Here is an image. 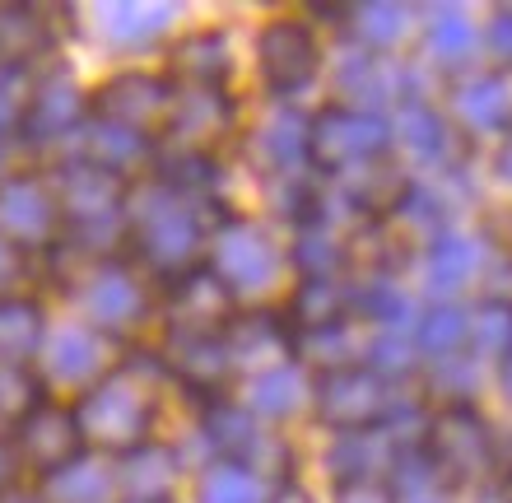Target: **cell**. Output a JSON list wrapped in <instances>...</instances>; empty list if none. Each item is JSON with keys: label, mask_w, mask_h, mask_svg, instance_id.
<instances>
[{"label": "cell", "mask_w": 512, "mask_h": 503, "mask_svg": "<svg viewBox=\"0 0 512 503\" xmlns=\"http://www.w3.org/2000/svg\"><path fill=\"white\" fill-rule=\"evenodd\" d=\"M173 103H177V84L163 70H145V66H126L89 89V117L94 122L122 126V131L145 140H163Z\"/></svg>", "instance_id": "obj_7"}, {"label": "cell", "mask_w": 512, "mask_h": 503, "mask_svg": "<svg viewBox=\"0 0 512 503\" xmlns=\"http://www.w3.org/2000/svg\"><path fill=\"white\" fill-rule=\"evenodd\" d=\"M126 345L122 340L103 336L98 327H89V322H61V327L47 331V340H42V354H38V378L42 387L52 396H61V401H80L89 387H98V382L108 378L112 368L122 364Z\"/></svg>", "instance_id": "obj_6"}, {"label": "cell", "mask_w": 512, "mask_h": 503, "mask_svg": "<svg viewBox=\"0 0 512 503\" xmlns=\"http://www.w3.org/2000/svg\"><path fill=\"white\" fill-rule=\"evenodd\" d=\"M336 503H396L387 480H345L336 485Z\"/></svg>", "instance_id": "obj_39"}, {"label": "cell", "mask_w": 512, "mask_h": 503, "mask_svg": "<svg viewBox=\"0 0 512 503\" xmlns=\"http://www.w3.org/2000/svg\"><path fill=\"white\" fill-rule=\"evenodd\" d=\"M452 117L475 136H499L512 126V84L499 70H480L452 89Z\"/></svg>", "instance_id": "obj_22"}, {"label": "cell", "mask_w": 512, "mask_h": 503, "mask_svg": "<svg viewBox=\"0 0 512 503\" xmlns=\"http://www.w3.org/2000/svg\"><path fill=\"white\" fill-rule=\"evenodd\" d=\"M480 266H485V252H480L475 238H466V233H443V238L429 243V252H424V285H429V294L447 299V294H457V289L471 285L475 275H480Z\"/></svg>", "instance_id": "obj_29"}, {"label": "cell", "mask_w": 512, "mask_h": 503, "mask_svg": "<svg viewBox=\"0 0 512 503\" xmlns=\"http://www.w3.org/2000/svg\"><path fill=\"white\" fill-rule=\"evenodd\" d=\"M429 368H433V392H443V406L471 401L475 382H480V368H475V359L457 354V359H443V364H429Z\"/></svg>", "instance_id": "obj_37"}, {"label": "cell", "mask_w": 512, "mask_h": 503, "mask_svg": "<svg viewBox=\"0 0 512 503\" xmlns=\"http://www.w3.org/2000/svg\"><path fill=\"white\" fill-rule=\"evenodd\" d=\"M266 494V480L238 462H210L196 480V503H266Z\"/></svg>", "instance_id": "obj_33"}, {"label": "cell", "mask_w": 512, "mask_h": 503, "mask_svg": "<svg viewBox=\"0 0 512 503\" xmlns=\"http://www.w3.org/2000/svg\"><path fill=\"white\" fill-rule=\"evenodd\" d=\"M163 331H205V336H224L229 322L238 317V294L229 289V280L201 261L182 275L159 280V313Z\"/></svg>", "instance_id": "obj_11"}, {"label": "cell", "mask_w": 512, "mask_h": 503, "mask_svg": "<svg viewBox=\"0 0 512 503\" xmlns=\"http://www.w3.org/2000/svg\"><path fill=\"white\" fill-rule=\"evenodd\" d=\"M256 70H261V84H266L275 98H294L303 94L317 70H322V42H317V28L308 19H270L261 33H256Z\"/></svg>", "instance_id": "obj_12"}, {"label": "cell", "mask_w": 512, "mask_h": 503, "mask_svg": "<svg viewBox=\"0 0 512 503\" xmlns=\"http://www.w3.org/2000/svg\"><path fill=\"white\" fill-rule=\"evenodd\" d=\"M387 122H391V150H405L410 159H419V164H443L447 150H452L447 112H438L429 98L401 103Z\"/></svg>", "instance_id": "obj_25"}, {"label": "cell", "mask_w": 512, "mask_h": 503, "mask_svg": "<svg viewBox=\"0 0 512 503\" xmlns=\"http://www.w3.org/2000/svg\"><path fill=\"white\" fill-rule=\"evenodd\" d=\"M131 215V261L145 275H182L210 257L219 224H224V201H196L182 191H168L159 182H135L126 196Z\"/></svg>", "instance_id": "obj_1"}, {"label": "cell", "mask_w": 512, "mask_h": 503, "mask_svg": "<svg viewBox=\"0 0 512 503\" xmlns=\"http://www.w3.org/2000/svg\"><path fill=\"white\" fill-rule=\"evenodd\" d=\"M308 401L326 429H336V434H368V429L387 424L391 406H396V382H387L368 364H350V368H336V373H317Z\"/></svg>", "instance_id": "obj_8"}, {"label": "cell", "mask_w": 512, "mask_h": 503, "mask_svg": "<svg viewBox=\"0 0 512 503\" xmlns=\"http://www.w3.org/2000/svg\"><path fill=\"white\" fill-rule=\"evenodd\" d=\"M56 38H61V28H52V10L0 5V70L38 75L42 66H52Z\"/></svg>", "instance_id": "obj_19"}, {"label": "cell", "mask_w": 512, "mask_h": 503, "mask_svg": "<svg viewBox=\"0 0 512 503\" xmlns=\"http://www.w3.org/2000/svg\"><path fill=\"white\" fill-rule=\"evenodd\" d=\"M52 322L38 294H10L0 299V368H33L42 354Z\"/></svg>", "instance_id": "obj_23"}, {"label": "cell", "mask_w": 512, "mask_h": 503, "mask_svg": "<svg viewBox=\"0 0 512 503\" xmlns=\"http://www.w3.org/2000/svg\"><path fill=\"white\" fill-rule=\"evenodd\" d=\"M233 122H238V103H233L229 89H177L159 150L210 154L215 159V150L233 136Z\"/></svg>", "instance_id": "obj_16"}, {"label": "cell", "mask_w": 512, "mask_h": 503, "mask_svg": "<svg viewBox=\"0 0 512 503\" xmlns=\"http://www.w3.org/2000/svg\"><path fill=\"white\" fill-rule=\"evenodd\" d=\"M210 266L229 280L233 294H261L266 285H275L284 271V252L256 219L229 215L219 224L215 243H210Z\"/></svg>", "instance_id": "obj_14"}, {"label": "cell", "mask_w": 512, "mask_h": 503, "mask_svg": "<svg viewBox=\"0 0 512 503\" xmlns=\"http://www.w3.org/2000/svg\"><path fill=\"white\" fill-rule=\"evenodd\" d=\"M424 47L438 66H461V61H471L475 47H480V28L466 19L461 5H433L424 10Z\"/></svg>", "instance_id": "obj_31"}, {"label": "cell", "mask_w": 512, "mask_h": 503, "mask_svg": "<svg viewBox=\"0 0 512 503\" xmlns=\"http://www.w3.org/2000/svg\"><path fill=\"white\" fill-rule=\"evenodd\" d=\"M471 350L494 364L512 354V299H485V308L471 317Z\"/></svg>", "instance_id": "obj_35"}, {"label": "cell", "mask_w": 512, "mask_h": 503, "mask_svg": "<svg viewBox=\"0 0 512 503\" xmlns=\"http://www.w3.org/2000/svg\"><path fill=\"white\" fill-rule=\"evenodd\" d=\"M419 452H424L429 471L438 476V485H457V490L489 476V466L499 457L494 429L471 401L433 410L424 420V434H419Z\"/></svg>", "instance_id": "obj_4"}, {"label": "cell", "mask_w": 512, "mask_h": 503, "mask_svg": "<svg viewBox=\"0 0 512 503\" xmlns=\"http://www.w3.org/2000/svg\"><path fill=\"white\" fill-rule=\"evenodd\" d=\"M471 350V313L457 308V303H438L415 322V354L429 359V364H443V359H457V354Z\"/></svg>", "instance_id": "obj_32"}, {"label": "cell", "mask_w": 512, "mask_h": 503, "mask_svg": "<svg viewBox=\"0 0 512 503\" xmlns=\"http://www.w3.org/2000/svg\"><path fill=\"white\" fill-rule=\"evenodd\" d=\"M280 313H284V322L294 327V336L340 327V322L354 317L350 313V285H345V280H298Z\"/></svg>", "instance_id": "obj_27"}, {"label": "cell", "mask_w": 512, "mask_h": 503, "mask_svg": "<svg viewBox=\"0 0 512 503\" xmlns=\"http://www.w3.org/2000/svg\"><path fill=\"white\" fill-rule=\"evenodd\" d=\"M243 145L261 177H270V182H275V177H294L298 164H308V112L280 103Z\"/></svg>", "instance_id": "obj_20"}, {"label": "cell", "mask_w": 512, "mask_h": 503, "mask_svg": "<svg viewBox=\"0 0 512 503\" xmlns=\"http://www.w3.org/2000/svg\"><path fill=\"white\" fill-rule=\"evenodd\" d=\"M24 466H19V452L10 443V429H0V494L14 490V485H24Z\"/></svg>", "instance_id": "obj_41"}, {"label": "cell", "mask_w": 512, "mask_h": 503, "mask_svg": "<svg viewBox=\"0 0 512 503\" xmlns=\"http://www.w3.org/2000/svg\"><path fill=\"white\" fill-rule=\"evenodd\" d=\"M485 47L499 61H512V5H503V10L489 14V28H485Z\"/></svg>", "instance_id": "obj_40"}, {"label": "cell", "mask_w": 512, "mask_h": 503, "mask_svg": "<svg viewBox=\"0 0 512 503\" xmlns=\"http://www.w3.org/2000/svg\"><path fill=\"white\" fill-rule=\"evenodd\" d=\"M163 75L177 89H229L233 80V47L224 28H191L168 47Z\"/></svg>", "instance_id": "obj_18"}, {"label": "cell", "mask_w": 512, "mask_h": 503, "mask_svg": "<svg viewBox=\"0 0 512 503\" xmlns=\"http://www.w3.org/2000/svg\"><path fill=\"white\" fill-rule=\"evenodd\" d=\"M266 503H312V494L298 485V480H284V485H275V490L266 494Z\"/></svg>", "instance_id": "obj_42"}, {"label": "cell", "mask_w": 512, "mask_h": 503, "mask_svg": "<svg viewBox=\"0 0 512 503\" xmlns=\"http://www.w3.org/2000/svg\"><path fill=\"white\" fill-rule=\"evenodd\" d=\"M308 396H312V382L303 378V368L284 364V368H270V373H256V378H243L233 401L243 410H252L261 424H270V420H289Z\"/></svg>", "instance_id": "obj_26"}, {"label": "cell", "mask_w": 512, "mask_h": 503, "mask_svg": "<svg viewBox=\"0 0 512 503\" xmlns=\"http://www.w3.org/2000/svg\"><path fill=\"white\" fill-rule=\"evenodd\" d=\"M224 350H229L233 378H256V373H270V368L298 364L294 327L284 322V313H266V308L233 317L229 331H224Z\"/></svg>", "instance_id": "obj_17"}, {"label": "cell", "mask_w": 512, "mask_h": 503, "mask_svg": "<svg viewBox=\"0 0 512 503\" xmlns=\"http://www.w3.org/2000/svg\"><path fill=\"white\" fill-rule=\"evenodd\" d=\"M340 33H350L354 47H364V52H378L387 56L396 42L415 28V10L410 5H396V0H378V5H350V10H340Z\"/></svg>", "instance_id": "obj_30"}, {"label": "cell", "mask_w": 512, "mask_h": 503, "mask_svg": "<svg viewBox=\"0 0 512 503\" xmlns=\"http://www.w3.org/2000/svg\"><path fill=\"white\" fill-rule=\"evenodd\" d=\"M47 182H52V196H56V205H61V224H66V229L122 215L126 196H131V182L103 173V168L80 159V154H61V159L47 168Z\"/></svg>", "instance_id": "obj_15"}, {"label": "cell", "mask_w": 512, "mask_h": 503, "mask_svg": "<svg viewBox=\"0 0 512 503\" xmlns=\"http://www.w3.org/2000/svg\"><path fill=\"white\" fill-rule=\"evenodd\" d=\"M42 494H47V503H126L122 471H117V457H108V452H84L61 476L42 480Z\"/></svg>", "instance_id": "obj_24"}, {"label": "cell", "mask_w": 512, "mask_h": 503, "mask_svg": "<svg viewBox=\"0 0 512 503\" xmlns=\"http://www.w3.org/2000/svg\"><path fill=\"white\" fill-rule=\"evenodd\" d=\"M391 154V122L382 112H359L345 103H326L308 112V168L322 177H345Z\"/></svg>", "instance_id": "obj_5"}, {"label": "cell", "mask_w": 512, "mask_h": 503, "mask_svg": "<svg viewBox=\"0 0 512 503\" xmlns=\"http://www.w3.org/2000/svg\"><path fill=\"white\" fill-rule=\"evenodd\" d=\"M5 154H10V140H5V136H0V177H5V173H10V168H5Z\"/></svg>", "instance_id": "obj_46"}, {"label": "cell", "mask_w": 512, "mask_h": 503, "mask_svg": "<svg viewBox=\"0 0 512 503\" xmlns=\"http://www.w3.org/2000/svg\"><path fill=\"white\" fill-rule=\"evenodd\" d=\"M61 205L52 196L47 168H10L0 177V238L28 257H47L61 243Z\"/></svg>", "instance_id": "obj_10"}, {"label": "cell", "mask_w": 512, "mask_h": 503, "mask_svg": "<svg viewBox=\"0 0 512 503\" xmlns=\"http://www.w3.org/2000/svg\"><path fill=\"white\" fill-rule=\"evenodd\" d=\"M89 122V89L75 84L70 70L42 66L33 75V89H28V112H24V126H19V140L24 145H42V150H52V145H75V136L84 131Z\"/></svg>", "instance_id": "obj_13"}, {"label": "cell", "mask_w": 512, "mask_h": 503, "mask_svg": "<svg viewBox=\"0 0 512 503\" xmlns=\"http://www.w3.org/2000/svg\"><path fill=\"white\" fill-rule=\"evenodd\" d=\"M499 387L512 396V354H503L499 359Z\"/></svg>", "instance_id": "obj_45"}, {"label": "cell", "mask_w": 512, "mask_h": 503, "mask_svg": "<svg viewBox=\"0 0 512 503\" xmlns=\"http://www.w3.org/2000/svg\"><path fill=\"white\" fill-rule=\"evenodd\" d=\"M401 452L405 448H396L382 429H368V434H336V443L326 452V466H331L336 485H345V480H387Z\"/></svg>", "instance_id": "obj_28"}, {"label": "cell", "mask_w": 512, "mask_h": 503, "mask_svg": "<svg viewBox=\"0 0 512 503\" xmlns=\"http://www.w3.org/2000/svg\"><path fill=\"white\" fill-rule=\"evenodd\" d=\"M396 503H443V499H433V494H419V499H396Z\"/></svg>", "instance_id": "obj_47"}, {"label": "cell", "mask_w": 512, "mask_h": 503, "mask_svg": "<svg viewBox=\"0 0 512 503\" xmlns=\"http://www.w3.org/2000/svg\"><path fill=\"white\" fill-rule=\"evenodd\" d=\"M163 387H173V378L163 373L159 354L126 350L122 364L75 401L89 452L122 457V452L154 443L159 438V415H163Z\"/></svg>", "instance_id": "obj_2"}, {"label": "cell", "mask_w": 512, "mask_h": 503, "mask_svg": "<svg viewBox=\"0 0 512 503\" xmlns=\"http://www.w3.org/2000/svg\"><path fill=\"white\" fill-rule=\"evenodd\" d=\"M42 396H52V392L42 387L38 368H0V424L5 429H14Z\"/></svg>", "instance_id": "obj_36"}, {"label": "cell", "mask_w": 512, "mask_h": 503, "mask_svg": "<svg viewBox=\"0 0 512 503\" xmlns=\"http://www.w3.org/2000/svg\"><path fill=\"white\" fill-rule=\"evenodd\" d=\"M28 280H33V257L0 238V299H10V294H33Z\"/></svg>", "instance_id": "obj_38"}, {"label": "cell", "mask_w": 512, "mask_h": 503, "mask_svg": "<svg viewBox=\"0 0 512 503\" xmlns=\"http://www.w3.org/2000/svg\"><path fill=\"white\" fill-rule=\"evenodd\" d=\"M10 443L33 485L61 476L66 466H75L89 452L80 415H75V401H61V396H42L38 406L10 429Z\"/></svg>", "instance_id": "obj_9"}, {"label": "cell", "mask_w": 512, "mask_h": 503, "mask_svg": "<svg viewBox=\"0 0 512 503\" xmlns=\"http://www.w3.org/2000/svg\"><path fill=\"white\" fill-rule=\"evenodd\" d=\"M494 168H499V177L512 187V136L503 140V150H499V159H494Z\"/></svg>", "instance_id": "obj_44"}, {"label": "cell", "mask_w": 512, "mask_h": 503, "mask_svg": "<svg viewBox=\"0 0 512 503\" xmlns=\"http://www.w3.org/2000/svg\"><path fill=\"white\" fill-rule=\"evenodd\" d=\"M75 303H80V322L126 345V336H135L159 313V285L131 257L103 261L75 275Z\"/></svg>", "instance_id": "obj_3"}, {"label": "cell", "mask_w": 512, "mask_h": 503, "mask_svg": "<svg viewBox=\"0 0 512 503\" xmlns=\"http://www.w3.org/2000/svg\"><path fill=\"white\" fill-rule=\"evenodd\" d=\"M0 503H47V494H42V485L24 480V485H14V490L0 494Z\"/></svg>", "instance_id": "obj_43"}, {"label": "cell", "mask_w": 512, "mask_h": 503, "mask_svg": "<svg viewBox=\"0 0 512 503\" xmlns=\"http://www.w3.org/2000/svg\"><path fill=\"white\" fill-rule=\"evenodd\" d=\"M98 14L112 24L108 33L122 47H149L173 24V5H98Z\"/></svg>", "instance_id": "obj_34"}, {"label": "cell", "mask_w": 512, "mask_h": 503, "mask_svg": "<svg viewBox=\"0 0 512 503\" xmlns=\"http://www.w3.org/2000/svg\"><path fill=\"white\" fill-rule=\"evenodd\" d=\"M294 266L303 271V280H340L345 261H350V238H340L336 219L326 215V201L317 191V205L303 224H294V247H289Z\"/></svg>", "instance_id": "obj_21"}]
</instances>
